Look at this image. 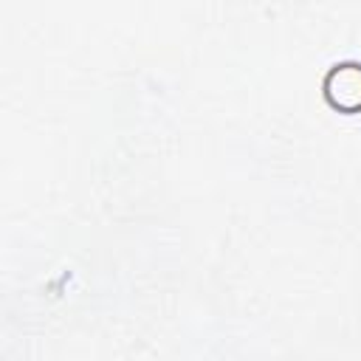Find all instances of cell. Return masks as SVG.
<instances>
[{
  "label": "cell",
  "instance_id": "1",
  "mask_svg": "<svg viewBox=\"0 0 361 361\" xmlns=\"http://www.w3.org/2000/svg\"><path fill=\"white\" fill-rule=\"evenodd\" d=\"M324 93L330 96L336 110H347V113L361 110V65L355 62L333 65L324 82Z\"/></svg>",
  "mask_w": 361,
  "mask_h": 361
}]
</instances>
